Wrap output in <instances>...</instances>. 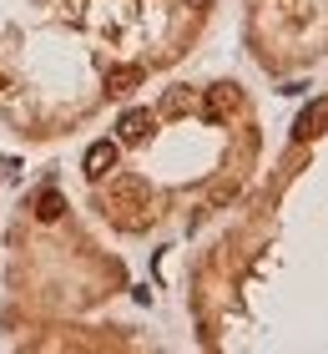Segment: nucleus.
<instances>
[{"instance_id": "f257e3e1", "label": "nucleus", "mask_w": 328, "mask_h": 354, "mask_svg": "<svg viewBox=\"0 0 328 354\" xmlns=\"http://www.w3.org/2000/svg\"><path fill=\"white\" fill-rule=\"evenodd\" d=\"M106 213H111V223L117 228H126V233H137V228H146L152 223V198H146V187L137 183V177H117V183L106 187Z\"/></svg>"}, {"instance_id": "f03ea898", "label": "nucleus", "mask_w": 328, "mask_h": 354, "mask_svg": "<svg viewBox=\"0 0 328 354\" xmlns=\"http://www.w3.org/2000/svg\"><path fill=\"white\" fill-rule=\"evenodd\" d=\"M157 127V117L146 106H131V111H122V122H117V137L126 142V147H137V142H146V132Z\"/></svg>"}, {"instance_id": "7ed1b4c3", "label": "nucleus", "mask_w": 328, "mask_h": 354, "mask_svg": "<svg viewBox=\"0 0 328 354\" xmlns=\"http://www.w3.org/2000/svg\"><path fill=\"white\" fill-rule=\"evenodd\" d=\"M81 167H86L91 183H102V177H106L111 167H117V147H111V142H91L86 157H81Z\"/></svg>"}, {"instance_id": "20e7f679", "label": "nucleus", "mask_w": 328, "mask_h": 354, "mask_svg": "<svg viewBox=\"0 0 328 354\" xmlns=\"http://www.w3.org/2000/svg\"><path fill=\"white\" fill-rule=\"evenodd\" d=\"M323 127H328V106H323V102H313V106H303V111H298V122H293V137L308 142V137H318Z\"/></svg>"}, {"instance_id": "39448f33", "label": "nucleus", "mask_w": 328, "mask_h": 354, "mask_svg": "<svg viewBox=\"0 0 328 354\" xmlns=\"http://www.w3.org/2000/svg\"><path fill=\"white\" fill-rule=\"evenodd\" d=\"M242 106V91L238 86H212L207 91V117L218 122V117H227V111H238Z\"/></svg>"}, {"instance_id": "423d86ee", "label": "nucleus", "mask_w": 328, "mask_h": 354, "mask_svg": "<svg viewBox=\"0 0 328 354\" xmlns=\"http://www.w3.org/2000/svg\"><path fill=\"white\" fill-rule=\"evenodd\" d=\"M61 213H66V198H61L56 187H46L41 198H36V218H41V223H56Z\"/></svg>"}, {"instance_id": "0eeeda50", "label": "nucleus", "mask_w": 328, "mask_h": 354, "mask_svg": "<svg viewBox=\"0 0 328 354\" xmlns=\"http://www.w3.org/2000/svg\"><path fill=\"white\" fill-rule=\"evenodd\" d=\"M137 82H142L137 66H111V71H106V91H131Z\"/></svg>"}, {"instance_id": "6e6552de", "label": "nucleus", "mask_w": 328, "mask_h": 354, "mask_svg": "<svg viewBox=\"0 0 328 354\" xmlns=\"http://www.w3.org/2000/svg\"><path fill=\"white\" fill-rule=\"evenodd\" d=\"M187 6H207V0H187Z\"/></svg>"}]
</instances>
